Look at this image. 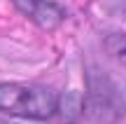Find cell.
Instances as JSON below:
<instances>
[{
  "mask_svg": "<svg viewBox=\"0 0 126 124\" xmlns=\"http://www.w3.org/2000/svg\"><path fill=\"white\" fill-rule=\"evenodd\" d=\"M59 110V94L45 84H0V112L9 117L49 120Z\"/></svg>",
  "mask_w": 126,
  "mask_h": 124,
  "instance_id": "obj_1",
  "label": "cell"
},
{
  "mask_svg": "<svg viewBox=\"0 0 126 124\" xmlns=\"http://www.w3.org/2000/svg\"><path fill=\"white\" fill-rule=\"evenodd\" d=\"M12 2L21 14H26L40 28H47V31L56 28L65 19V9L54 0H12Z\"/></svg>",
  "mask_w": 126,
  "mask_h": 124,
  "instance_id": "obj_2",
  "label": "cell"
},
{
  "mask_svg": "<svg viewBox=\"0 0 126 124\" xmlns=\"http://www.w3.org/2000/svg\"><path fill=\"white\" fill-rule=\"evenodd\" d=\"M2 124H45V120H28V117H9V120H2Z\"/></svg>",
  "mask_w": 126,
  "mask_h": 124,
  "instance_id": "obj_3",
  "label": "cell"
}]
</instances>
